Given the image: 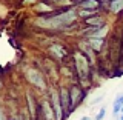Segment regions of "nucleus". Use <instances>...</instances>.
<instances>
[{"mask_svg": "<svg viewBox=\"0 0 123 120\" xmlns=\"http://www.w3.org/2000/svg\"><path fill=\"white\" fill-rule=\"evenodd\" d=\"M72 68L75 71V77H77V82L82 83L85 88L91 85V80H92V68L94 65L91 63V60L88 59V56L85 52H82L80 49H74L72 51Z\"/></svg>", "mask_w": 123, "mask_h": 120, "instance_id": "nucleus-1", "label": "nucleus"}, {"mask_svg": "<svg viewBox=\"0 0 123 120\" xmlns=\"http://www.w3.org/2000/svg\"><path fill=\"white\" fill-rule=\"evenodd\" d=\"M23 76H25V80L29 86H32L34 89H37L40 92H48L49 88H51L48 85V77H46V74L42 69H38L36 66L26 68L25 72H23Z\"/></svg>", "mask_w": 123, "mask_h": 120, "instance_id": "nucleus-2", "label": "nucleus"}, {"mask_svg": "<svg viewBox=\"0 0 123 120\" xmlns=\"http://www.w3.org/2000/svg\"><path fill=\"white\" fill-rule=\"evenodd\" d=\"M69 92H71V114L75 113L77 108L85 102L88 95L86 88L79 82H71L69 83Z\"/></svg>", "mask_w": 123, "mask_h": 120, "instance_id": "nucleus-3", "label": "nucleus"}, {"mask_svg": "<svg viewBox=\"0 0 123 120\" xmlns=\"http://www.w3.org/2000/svg\"><path fill=\"white\" fill-rule=\"evenodd\" d=\"M46 54H48V57L51 59L52 62H57V63H65L66 62V59H69V57L72 56V52H69L66 49V46L60 45V43H52L48 46V51H46Z\"/></svg>", "mask_w": 123, "mask_h": 120, "instance_id": "nucleus-4", "label": "nucleus"}, {"mask_svg": "<svg viewBox=\"0 0 123 120\" xmlns=\"http://www.w3.org/2000/svg\"><path fill=\"white\" fill-rule=\"evenodd\" d=\"M48 94V97L49 100H51V105L54 108V113H55V117L57 120H66V113H65V109H63V105H62V102H60V94H59V88H54L51 86L49 88V91L46 92Z\"/></svg>", "mask_w": 123, "mask_h": 120, "instance_id": "nucleus-5", "label": "nucleus"}, {"mask_svg": "<svg viewBox=\"0 0 123 120\" xmlns=\"http://www.w3.org/2000/svg\"><path fill=\"white\" fill-rule=\"evenodd\" d=\"M106 23H108V14L105 11H100L95 15L83 20L82 25L85 26H91V28H106Z\"/></svg>", "mask_w": 123, "mask_h": 120, "instance_id": "nucleus-6", "label": "nucleus"}, {"mask_svg": "<svg viewBox=\"0 0 123 120\" xmlns=\"http://www.w3.org/2000/svg\"><path fill=\"white\" fill-rule=\"evenodd\" d=\"M59 94H60V102L63 105V109L66 113V117L71 115V92H69L68 85H59Z\"/></svg>", "mask_w": 123, "mask_h": 120, "instance_id": "nucleus-7", "label": "nucleus"}, {"mask_svg": "<svg viewBox=\"0 0 123 120\" xmlns=\"http://www.w3.org/2000/svg\"><path fill=\"white\" fill-rule=\"evenodd\" d=\"M40 109H42V114H43L45 120H57L55 113H54V108L51 105V100H49L48 94H46L45 97H42V100H40Z\"/></svg>", "mask_w": 123, "mask_h": 120, "instance_id": "nucleus-8", "label": "nucleus"}, {"mask_svg": "<svg viewBox=\"0 0 123 120\" xmlns=\"http://www.w3.org/2000/svg\"><path fill=\"white\" fill-rule=\"evenodd\" d=\"M88 40V43L91 45V48L94 49L97 54H100L103 51V49L108 46V38L106 36H98V37H89V38H86Z\"/></svg>", "mask_w": 123, "mask_h": 120, "instance_id": "nucleus-9", "label": "nucleus"}, {"mask_svg": "<svg viewBox=\"0 0 123 120\" xmlns=\"http://www.w3.org/2000/svg\"><path fill=\"white\" fill-rule=\"evenodd\" d=\"M103 6H106V14L112 15H120L123 13V0H112V2L103 3Z\"/></svg>", "mask_w": 123, "mask_h": 120, "instance_id": "nucleus-10", "label": "nucleus"}, {"mask_svg": "<svg viewBox=\"0 0 123 120\" xmlns=\"http://www.w3.org/2000/svg\"><path fill=\"white\" fill-rule=\"evenodd\" d=\"M122 106H123V92L117 94V97L114 99V103H112V115L115 119H118V115H120Z\"/></svg>", "mask_w": 123, "mask_h": 120, "instance_id": "nucleus-11", "label": "nucleus"}, {"mask_svg": "<svg viewBox=\"0 0 123 120\" xmlns=\"http://www.w3.org/2000/svg\"><path fill=\"white\" fill-rule=\"evenodd\" d=\"M105 115H106V106H102L98 109V113L95 114L94 120H103V119H105Z\"/></svg>", "mask_w": 123, "mask_h": 120, "instance_id": "nucleus-12", "label": "nucleus"}, {"mask_svg": "<svg viewBox=\"0 0 123 120\" xmlns=\"http://www.w3.org/2000/svg\"><path fill=\"white\" fill-rule=\"evenodd\" d=\"M0 120H15V119L8 117V115H6V111H5V109H2V114H0Z\"/></svg>", "mask_w": 123, "mask_h": 120, "instance_id": "nucleus-13", "label": "nucleus"}, {"mask_svg": "<svg viewBox=\"0 0 123 120\" xmlns=\"http://www.w3.org/2000/svg\"><path fill=\"white\" fill-rule=\"evenodd\" d=\"M72 2H75L77 5H80V3H83V2H86V0H72Z\"/></svg>", "mask_w": 123, "mask_h": 120, "instance_id": "nucleus-14", "label": "nucleus"}, {"mask_svg": "<svg viewBox=\"0 0 123 120\" xmlns=\"http://www.w3.org/2000/svg\"><path fill=\"white\" fill-rule=\"evenodd\" d=\"M80 120H89V117H88V115H85V117H82Z\"/></svg>", "mask_w": 123, "mask_h": 120, "instance_id": "nucleus-15", "label": "nucleus"}, {"mask_svg": "<svg viewBox=\"0 0 123 120\" xmlns=\"http://www.w3.org/2000/svg\"><path fill=\"white\" fill-rule=\"evenodd\" d=\"M117 120H123V114H120V115H118V119Z\"/></svg>", "mask_w": 123, "mask_h": 120, "instance_id": "nucleus-16", "label": "nucleus"}, {"mask_svg": "<svg viewBox=\"0 0 123 120\" xmlns=\"http://www.w3.org/2000/svg\"><path fill=\"white\" fill-rule=\"evenodd\" d=\"M103 3H108V2H112V0H102Z\"/></svg>", "mask_w": 123, "mask_h": 120, "instance_id": "nucleus-17", "label": "nucleus"}]
</instances>
